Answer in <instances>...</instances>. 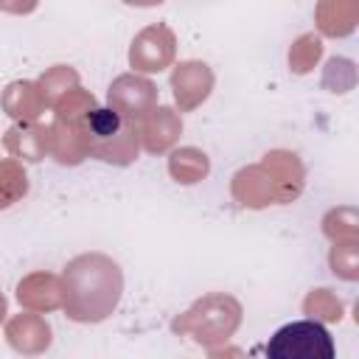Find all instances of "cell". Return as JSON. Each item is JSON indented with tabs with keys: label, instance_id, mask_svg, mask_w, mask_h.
<instances>
[{
	"label": "cell",
	"instance_id": "cell-1",
	"mask_svg": "<svg viewBox=\"0 0 359 359\" xmlns=\"http://www.w3.org/2000/svg\"><path fill=\"white\" fill-rule=\"evenodd\" d=\"M266 359H337L334 337L317 320H292L264 345Z\"/></svg>",
	"mask_w": 359,
	"mask_h": 359
},
{
	"label": "cell",
	"instance_id": "cell-2",
	"mask_svg": "<svg viewBox=\"0 0 359 359\" xmlns=\"http://www.w3.org/2000/svg\"><path fill=\"white\" fill-rule=\"evenodd\" d=\"M93 129H95L98 135H112V132L118 129V115L109 112V109H98V112L93 115Z\"/></svg>",
	"mask_w": 359,
	"mask_h": 359
}]
</instances>
